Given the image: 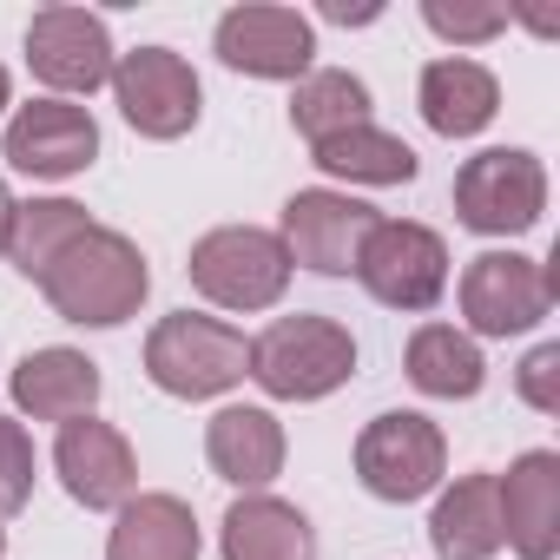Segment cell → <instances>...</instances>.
<instances>
[{
	"label": "cell",
	"instance_id": "3",
	"mask_svg": "<svg viewBox=\"0 0 560 560\" xmlns=\"http://www.w3.org/2000/svg\"><path fill=\"white\" fill-rule=\"evenodd\" d=\"M185 277H191V291L205 304L250 317V311L284 304L291 257H284V244H277V231H264V224H218V231H205L191 244Z\"/></svg>",
	"mask_w": 560,
	"mask_h": 560
},
{
	"label": "cell",
	"instance_id": "17",
	"mask_svg": "<svg viewBox=\"0 0 560 560\" xmlns=\"http://www.w3.org/2000/svg\"><path fill=\"white\" fill-rule=\"evenodd\" d=\"M8 389H14V409L34 416V422H80V416H93V402H100V363H93L86 350L54 343V350L21 357Z\"/></svg>",
	"mask_w": 560,
	"mask_h": 560
},
{
	"label": "cell",
	"instance_id": "25",
	"mask_svg": "<svg viewBox=\"0 0 560 560\" xmlns=\"http://www.w3.org/2000/svg\"><path fill=\"white\" fill-rule=\"evenodd\" d=\"M93 231V218H86V205H73V198H27V205H14V231H8V257H14V270L21 277H47V264L73 244V237H86Z\"/></svg>",
	"mask_w": 560,
	"mask_h": 560
},
{
	"label": "cell",
	"instance_id": "12",
	"mask_svg": "<svg viewBox=\"0 0 560 560\" xmlns=\"http://www.w3.org/2000/svg\"><path fill=\"white\" fill-rule=\"evenodd\" d=\"M370 224H376V211H370L363 198L317 185V191H298V198L284 205V231H277V244H284L291 270L304 264V270H317V277H350V270H357V250H363V237H370Z\"/></svg>",
	"mask_w": 560,
	"mask_h": 560
},
{
	"label": "cell",
	"instance_id": "5",
	"mask_svg": "<svg viewBox=\"0 0 560 560\" xmlns=\"http://www.w3.org/2000/svg\"><path fill=\"white\" fill-rule=\"evenodd\" d=\"M350 277L383 311H435L448 291V244L416 218H376Z\"/></svg>",
	"mask_w": 560,
	"mask_h": 560
},
{
	"label": "cell",
	"instance_id": "7",
	"mask_svg": "<svg viewBox=\"0 0 560 560\" xmlns=\"http://www.w3.org/2000/svg\"><path fill=\"white\" fill-rule=\"evenodd\" d=\"M442 468H448V442L416 409H389L357 435V481L376 501H396V508L422 501V494L442 488Z\"/></svg>",
	"mask_w": 560,
	"mask_h": 560
},
{
	"label": "cell",
	"instance_id": "13",
	"mask_svg": "<svg viewBox=\"0 0 560 560\" xmlns=\"http://www.w3.org/2000/svg\"><path fill=\"white\" fill-rule=\"evenodd\" d=\"M54 475L60 488L80 501V508H126L139 494V455L132 442L100 422V416H80V422H60V442H54Z\"/></svg>",
	"mask_w": 560,
	"mask_h": 560
},
{
	"label": "cell",
	"instance_id": "19",
	"mask_svg": "<svg viewBox=\"0 0 560 560\" xmlns=\"http://www.w3.org/2000/svg\"><path fill=\"white\" fill-rule=\"evenodd\" d=\"M422 119H429V132H442V139H475L494 113H501V80L481 67V60H462V54H448V60H429L422 67Z\"/></svg>",
	"mask_w": 560,
	"mask_h": 560
},
{
	"label": "cell",
	"instance_id": "16",
	"mask_svg": "<svg viewBox=\"0 0 560 560\" xmlns=\"http://www.w3.org/2000/svg\"><path fill=\"white\" fill-rule=\"evenodd\" d=\"M205 462H211L218 481H231L244 494H264L284 475V422L257 402H231L205 422Z\"/></svg>",
	"mask_w": 560,
	"mask_h": 560
},
{
	"label": "cell",
	"instance_id": "15",
	"mask_svg": "<svg viewBox=\"0 0 560 560\" xmlns=\"http://www.w3.org/2000/svg\"><path fill=\"white\" fill-rule=\"evenodd\" d=\"M501 494V547L521 560H553L560 553V455L527 448L508 475H494Z\"/></svg>",
	"mask_w": 560,
	"mask_h": 560
},
{
	"label": "cell",
	"instance_id": "30",
	"mask_svg": "<svg viewBox=\"0 0 560 560\" xmlns=\"http://www.w3.org/2000/svg\"><path fill=\"white\" fill-rule=\"evenodd\" d=\"M8 100H14V80H8V67H0V113H8Z\"/></svg>",
	"mask_w": 560,
	"mask_h": 560
},
{
	"label": "cell",
	"instance_id": "11",
	"mask_svg": "<svg viewBox=\"0 0 560 560\" xmlns=\"http://www.w3.org/2000/svg\"><path fill=\"white\" fill-rule=\"evenodd\" d=\"M113 34L100 14L86 8H40L27 21V67L40 86H54V100H73V93H100L113 80Z\"/></svg>",
	"mask_w": 560,
	"mask_h": 560
},
{
	"label": "cell",
	"instance_id": "22",
	"mask_svg": "<svg viewBox=\"0 0 560 560\" xmlns=\"http://www.w3.org/2000/svg\"><path fill=\"white\" fill-rule=\"evenodd\" d=\"M409 383L422 389V396H435V402H468V396H481V383H488V363H481V343L468 337V330H455V324H422L416 337H409Z\"/></svg>",
	"mask_w": 560,
	"mask_h": 560
},
{
	"label": "cell",
	"instance_id": "20",
	"mask_svg": "<svg viewBox=\"0 0 560 560\" xmlns=\"http://www.w3.org/2000/svg\"><path fill=\"white\" fill-rule=\"evenodd\" d=\"M106 560H198V514L178 494H132L106 534Z\"/></svg>",
	"mask_w": 560,
	"mask_h": 560
},
{
	"label": "cell",
	"instance_id": "31",
	"mask_svg": "<svg viewBox=\"0 0 560 560\" xmlns=\"http://www.w3.org/2000/svg\"><path fill=\"white\" fill-rule=\"evenodd\" d=\"M0 553H8V527H0Z\"/></svg>",
	"mask_w": 560,
	"mask_h": 560
},
{
	"label": "cell",
	"instance_id": "27",
	"mask_svg": "<svg viewBox=\"0 0 560 560\" xmlns=\"http://www.w3.org/2000/svg\"><path fill=\"white\" fill-rule=\"evenodd\" d=\"M34 501V435L0 416V514H21Z\"/></svg>",
	"mask_w": 560,
	"mask_h": 560
},
{
	"label": "cell",
	"instance_id": "24",
	"mask_svg": "<svg viewBox=\"0 0 560 560\" xmlns=\"http://www.w3.org/2000/svg\"><path fill=\"white\" fill-rule=\"evenodd\" d=\"M291 126L311 145H324V139H337L350 126H370V86L357 73H343V67H311L298 80V93H291Z\"/></svg>",
	"mask_w": 560,
	"mask_h": 560
},
{
	"label": "cell",
	"instance_id": "21",
	"mask_svg": "<svg viewBox=\"0 0 560 560\" xmlns=\"http://www.w3.org/2000/svg\"><path fill=\"white\" fill-rule=\"evenodd\" d=\"M429 547L442 560H494L501 553V494H494V475H462L455 488H442V501L429 514Z\"/></svg>",
	"mask_w": 560,
	"mask_h": 560
},
{
	"label": "cell",
	"instance_id": "29",
	"mask_svg": "<svg viewBox=\"0 0 560 560\" xmlns=\"http://www.w3.org/2000/svg\"><path fill=\"white\" fill-rule=\"evenodd\" d=\"M8 231H14V191H8V178H0V250H8Z\"/></svg>",
	"mask_w": 560,
	"mask_h": 560
},
{
	"label": "cell",
	"instance_id": "8",
	"mask_svg": "<svg viewBox=\"0 0 560 560\" xmlns=\"http://www.w3.org/2000/svg\"><path fill=\"white\" fill-rule=\"evenodd\" d=\"M106 86H113V100H119V113H126V126L139 139H185L198 126L205 86H198L191 60L172 54V47H132V54H119Z\"/></svg>",
	"mask_w": 560,
	"mask_h": 560
},
{
	"label": "cell",
	"instance_id": "9",
	"mask_svg": "<svg viewBox=\"0 0 560 560\" xmlns=\"http://www.w3.org/2000/svg\"><path fill=\"white\" fill-rule=\"evenodd\" d=\"M553 311V270L521 250H481L462 270V317L475 337H521Z\"/></svg>",
	"mask_w": 560,
	"mask_h": 560
},
{
	"label": "cell",
	"instance_id": "18",
	"mask_svg": "<svg viewBox=\"0 0 560 560\" xmlns=\"http://www.w3.org/2000/svg\"><path fill=\"white\" fill-rule=\"evenodd\" d=\"M224 560H317V527L298 501L277 494H237L218 521Z\"/></svg>",
	"mask_w": 560,
	"mask_h": 560
},
{
	"label": "cell",
	"instance_id": "14",
	"mask_svg": "<svg viewBox=\"0 0 560 560\" xmlns=\"http://www.w3.org/2000/svg\"><path fill=\"white\" fill-rule=\"evenodd\" d=\"M100 159V126L73 100H34L8 119V165L27 178H80Z\"/></svg>",
	"mask_w": 560,
	"mask_h": 560
},
{
	"label": "cell",
	"instance_id": "4",
	"mask_svg": "<svg viewBox=\"0 0 560 560\" xmlns=\"http://www.w3.org/2000/svg\"><path fill=\"white\" fill-rule=\"evenodd\" d=\"M250 370V343L244 330H231L224 317H198V311H172L152 324L145 337V376L178 396V402H211L231 383H244Z\"/></svg>",
	"mask_w": 560,
	"mask_h": 560
},
{
	"label": "cell",
	"instance_id": "10",
	"mask_svg": "<svg viewBox=\"0 0 560 560\" xmlns=\"http://www.w3.org/2000/svg\"><path fill=\"white\" fill-rule=\"evenodd\" d=\"M211 47H218V60H224L231 73H250V80H304L311 60H317V27H311L298 8L250 0V8L218 14Z\"/></svg>",
	"mask_w": 560,
	"mask_h": 560
},
{
	"label": "cell",
	"instance_id": "26",
	"mask_svg": "<svg viewBox=\"0 0 560 560\" xmlns=\"http://www.w3.org/2000/svg\"><path fill=\"white\" fill-rule=\"evenodd\" d=\"M422 21L429 34H442L448 47H481L494 34H508V8H494V0H422Z\"/></svg>",
	"mask_w": 560,
	"mask_h": 560
},
{
	"label": "cell",
	"instance_id": "2",
	"mask_svg": "<svg viewBox=\"0 0 560 560\" xmlns=\"http://www.w3.org/2000/svg\"><path fill=\"white\" fill-rule=\"evenodd\" d=\"M244 376L277 402H324L330 389L357 376V337L337 317H311V311L277 317L264 337H250Z\"/></svg>",
	"mask_w": 560,
	"mask_h": 560
},
{
	"label": "cell",
	"instance_id": "28",
	"mask_svg": "<svg viewBox=\"0 0 560 560\" xmlns=\"http://www.w3.org/2000/svg\"><path fill=\"white\" fill-rule=\"evenodd\" d=\"M514 389H521V402H527V409H540V416H560V343H540V350L521 363Z\"/></svg>",
	"mask_w": 560,
	"mask_h": 560
},
{
	"label": "cell",
	"instance_id": "23",
	"mask_svg": "<svg viewBox=\"0 0 560 560\" xmlns=\"http://www.w3.org/2000/svg\"><path fill=\"white\" fill-rule=\"evenodd\" d=\"M311 159H317V172H330L343 185H409L422 172V159L383 126H350L324 145H311Z\"/></svg>",
	"mask_w": 560,
	"mask_h": 560
},
{
	"label": "cell",
	"instance_id": "1",
	"mask_svg": "<svg viewBox=\"0 0 560 560\" xmlns=\"http://www.w3.org/2000/svg\"><path fill=\"white\" fill-rule=\"evenodd\" d=\"M145 291H152L145 250L126 231H106V224L73 237L40 277V298L54 304V317L80 324V330H119L126 317H139Z\"/></svg>",
	"mask_w": 560,
	"mask_h": 560
},
{
	"label": "cell",
	"instance_id": "6",
	"mask_svg": "<svg viewBox=\"0 0 560 560\" xmlns=\"http://www.w3.org/2000/svg\"><path fill=\"white\" fill-rule=\"evenodd\" d=\"M547 211V165L521 145H488L455 172V218L481 237H521Z\"/></svg>",
	"mask_w": 560,
	"mask_h": 560
}]
</instances>
